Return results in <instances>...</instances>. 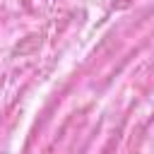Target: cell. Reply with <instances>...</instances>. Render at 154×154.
<instances>
[]
</instances>
